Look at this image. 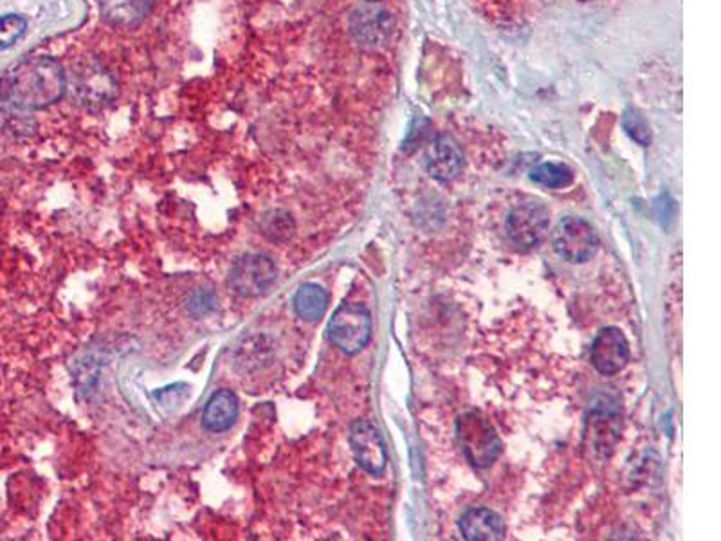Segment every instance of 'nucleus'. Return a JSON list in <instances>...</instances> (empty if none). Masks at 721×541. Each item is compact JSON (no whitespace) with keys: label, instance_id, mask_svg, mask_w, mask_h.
I'll list each match as a JSON object with an SVG mask.
<instances>
[{"label":"nucleus","instance_id":"f257e3e1","mask_svg":"<svg viewBox=\"0 0 721 541\" xmlns=\"http://www.w3.org/2000/svg\"><path fill=\"white\" fill-rule=\"evenodd\" d=\"M65 93V71L53 59H29L5 74L0 101L13 111H38L53 106Z\"/></svg>","mask_w":721,"mask_h":541},{"label":"nucleus","instance_id":"f03ea898","mask_svg":"<svg viewBox=\"0 0 721 541\" xmlns=\"http://www.w3.org/2000/svg\"><path fill=\"white\" fill-rule=\"evenodd\" d=\"M65 90L85 109H103L117 96L116 79L100 62L79 60L65 74Z\"/></svg>","mask_w":721,"mask_h":541},{"label":"nucleus","instance_id":"7ed1b4c3","mask_svg":"<svg viewBox=\"0 0 721 541\" xmlns=\"http://www.w3.org/2000/svg\"><path fill=\"white\" fill-rule=\"evenodd\" d=\"M457 431L463 455L474 468H489L490 464L500 457V437L496 435L495 428L484 417L465 414L460 417Z\"/></svg>","mask_w":721,"mask_h":541},{"label":"nucleus","instance_id":"20e7f679","mask_svg":"<svg viewBox=\"0 0 721 541\" xmlns=\"http://www.w3.org/2000/svg\"><path fill=\"white\" fill-rule=\"evenodd\" d=\"M372 336V316L359 304H345L332 316L328 337L345 354H358Z\"/></svg>","mask_w":721,"mask_h":541},{"label":"nucleus","instance_id":"39448f33","mask_svg":"<svg viewBox=\"0 0 721 541\" xmlns=\"http://www.w3.org/2000/svg\"><path fill=\"white\" fill-rule=\"evenodd\" d=\"M274 280H276V266L273 260L262 253H248L233 263L227 284L233 293L253 298L263 295L274 284Z\"/></svg>","mask_w":721,"mask_h":541},{"label":"nucleus","instance_id":"423d86ee","mask_svg":"<svg viewBox=\"0 0 721 541\" xmlns=\"http://www.w3.org/2000/svg\"><path fill=\"white\" fill-rule=\"evenodd\" d=\"M552 246L567 262L583 263L597 253L599 238L592 224L577 217H567L554 230Z\"/></svg>","mask_w":721,"mask_h":541},{"label":"nucleus","instance_id":"0eeeda50","mask_svg":"<svg viewBox=\"0 0 721 541\" xmlns=\"http://www.w3.org/2000/svg\"><path fill=\"white\" fill-rule=\"evenodd\" d=\"M550 219L545 206L539 202H525L518 206L507 217V235L514 246L523 251L539 246L547 237Z\"/></svg>","mask_w":721,"mask_h":541},{"label":"nucleus","instance_id":"6e6552de","mask_svg":"<svg viewBox=\"0 0 721 541\" xmlns=\"http://www.w3.org/2000/svg\"><path fill=\"white\" fill-rule=\"evenodd\" d=\"M350 446L359 466L370 475H381L388 464L385 441L372 422L358 421L350 430Z\"/></svg>","mask_w":721,"mask_h":541},{"label":"nucleus","instance_id":"1a4fd4ad","mask_svg":"<svg viewBox=\"0 0 721 541\" xmlns=\"http://www.w3.org/2000/svg\"><path fill=\"white\" fill-rule=\"evenodd\" d=\"M621 433V411L616 403H597L586 425V441L597 455H610Z\"/></svg>","mask_w":721,"mask_h":541},{"label":"nucleus","instance_id":"9d476101","mask_svg":"<svg viewBox=\"0 0 721 541\" xmlns=\"http://www.w3.org/2000/svg\"><path fill=\"white\" fill-rule=\"evenodd\" d=\"M350 33L363 48H381L391 38L394 19L380 8H359L350 16Z\"/></svg>","mask_w":721,"mask_h":541},{"label":"nucleus","instance_id":"9b49d317","mask_svg":"<svg viewBox=\"0 0 721 541\" xmlns=\"http://www.w3.org/2000/svg\"><path fill=\"white\" fill-rule=\"evenodd\" d=\"M630 359V345L619 329L608 327L595 337L592 345V365L605 376H613L626 367Z\"/></svg>","mask_w":721,"mask_h":541},{"label":"nucleus","instance_id":"f8f14e48","mask_svg":"<svg viewBox=\"0 0 721 541\" xmlns=\"http://www.w3.org/2000/svg\"><path fill=\"white\" fill-rule=\"evenodd\" d=\"M424 163H426L427 174L432 175L433 180L448 183V181L459 177L462 172V150L451 137L438 136L437 139L430 143Z\"/></svg>","mask_w":721,"mask_h":541},{"label":"nucleus","instance_id":"ddd939ff","mask_svg":"<svg viewBox=\"0 0 721 541\" xmlns=\"http://www.w3.org/2000/svg\"><path fill=\"white\" fill-rule=\"evenodd\" d=\"M460 531L469 541H496L506 538V526L500 516L485 507L469 509L460 520Z\"/></svg>","mask_w":721,"mask_h":541},{"label":"nucleus","instance_id":"4468645a","mask_svg":"<svg viewBox=\"0 0 721 541\" xmlns=\"http://www.w3.org/2000/svg\"><path fill=\"white\" fill-rule=\"evenodd\" d=\"M238 417V399L232 390H219L211 395L204 414H202V426L211 433H222L235 425Z\"/></svg>","mask_w":721,"mask_h":541},{"label":"nucleus","instance_id":"2eb2a0df","mask_svg":"<svg viewBox=\"0 0 721 541\" xmlns=\"http://www.w3.org/2000/svg\"><path fill=\"white\" fill-rule=\"evenodd\" d=\"M98 4L101 16L112 26L134 27L147 19L153 0H98Z\"/></svg>","mask_w":721,"mask_h":541},{"label":"nucleus","instance_id":"dca6fc26","mask_svg":"<svg viewBox=\"0 0 721 541\" xmlns=\"http://www.w3.org/2000/svg\"><path fill=\"white\" fill-rule=\"evenodd\" d=\"M273 342L268 336H249L240 343L237 351V367L246 372H257L260 368L268 367L273 359Z\"/></svg>","mask_w":721,"mask_h":541},{"label":"nucleus","instance_id":"f3484780","mask_svg":"<svg viewBox=\"0 0 721 541\" xmlns=\"http://www.w3.org/2000/svg\"><path fill=\"white\" fill-rule=\"evenodd\" d=\"M327 293L316 284L301 285L295 296L296 315L300 316L301 320H322L325 310H327Z\"/></svg>","mask_w":721,"mask_h":541},{"label":"nucleus","instance_id":"a211bd4d","mask_svg":"<svg viewBox=\"0 0 721 541\" xmlns=\"http://www.w3.org/2000/svg\"><path fill=\"white\" fill-rule=\"evenodd\" d=\"M260 232L268 241L274 244L289 241L295 233V221L287 211L273 210L265 213L260 221Z\"/></svg>","mask_w":721,"mask_h":541},{"label":"nucleus","instance_id":"6ab92c4d","mask_svg":"<svg viewBox=\"0 0 721 541\" xmlns=\"http://www.w3.org/2000/svg\"><path fill=\"white\" fill-rule=\"evenodd\" d=\"M531 180L545 188H567L574 181V174L564 164L543 163L532 170Z\"/></svg>","mask_w":721,"mask_h":541},{"label":"nucleus","instance_id":"aec40b11","mask_svg":"<svg viewBox=\"0 0 721 541\" xmlns=\"http://www.w3.org/2000/svg\"><path fill=\"white\" fill-rule=\"evenodd\" d=\"M26 21L18 15L0 16V51L15 46L26 33Z\"/></svg>","mask_w":721,"mask_h":541},{"label":"nucleus","instance_id":"412c9836","mask_svg":"<svg viewBox=\"0 0 721 541\" xmlns=\"http://www.w3.org/2000/svg\"><path fill=\"white\" fill-rule=\"evenodd\" d=\"M188 395V384H172L169 389L158 390L153 397L158 399L159 406L164 410L174 411L179 408L181 403Z\"/></svg>","mask_w":721,"mask_h":541},{"label":"nucleus","instance_id":"4be33fe9","mask_svg":"<svg viewBox=\"0 0 721 541\" xmlns=\"http://www.w3.org/2000/svg\"><path fill=\"white\" fill-rule=\"evenodd\" d=\"M366 2H372V4H375V2H381V0H366Z\"/></svg>","mask_w":721,"mask_h":541}]
</instances>
